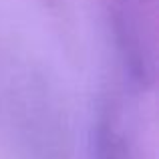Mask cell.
Masks as SVG:
<instances>
[]
</instances>
